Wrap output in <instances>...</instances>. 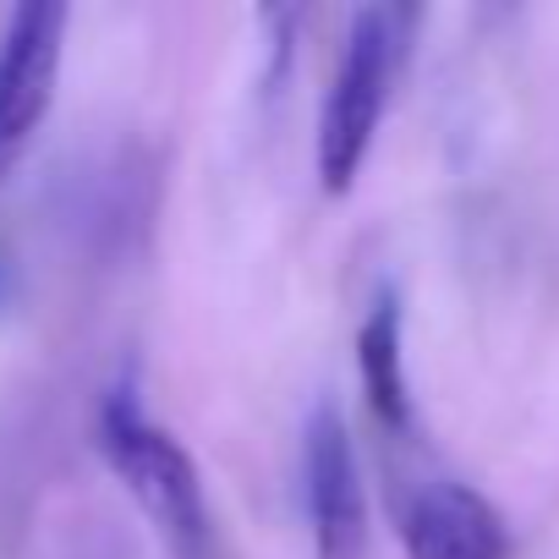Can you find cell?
Masks as SVG:
<instances>
[{
  "label": "cell",
  "mask_w": 559,
  "mask_h": 559,
  "mask_svg": "<svg viewBox=\"0 0 559 559\" xmlns=\"http://www.w3.org/2000/svg\"><path fill=\"white\" fill-rule=\"evenodd\" d=\"M99 450H105L110 472L121 477V488L148 515L154 537L176 559H225L219 521L209 510L198 461L187 455V444L170 428H159L132 401V390H116L105 401V412H99Z\"/></svg>",
  "instance_id": "6da1fadb"
},
{
  "label": "cell",
  "mask_w": 559,
  "mask_h": 559,
  "mask_svg": "<svg viewBox=\"0 0 559 559\" xmlns=\"http://www.w3.org/2000/svg\"><path fill=\"white\" fill-rule=\"evenodd\" d=\"M417 34L412 7H362L352 12L324 110H319V181L330 198H346L368 165V148L379 138L384 105L395 94V78L406 67Z\"/></svg>",
  "instance_id": "7a4b0ae2"
},
{
  "label": "cell",
  "mask_w": 559,
  "mask_h": 559,
  "mask_svg": "<svg viewBox=\"0 0 559 559\" xmlns=\"http://www.w3.org/2000/svg\"><path fill=\"white\" fill-rule=\"evenodd\" d=\"M67 28L72 12L56 0H28L7 17V34H0V176L17 165V154L56 105Z\"/></svg>",
  "instance_id": "3957f363"
},
{
  "label": "cell",
  "mask_w": 559,
  "mask_h": 559,
  "mask_svg": "<svg viewBox=\"0 0 559 559\" xmlns=\"http://www.w3.org/2000/svg\"><path fill=\"white\" fill-rule=\"evenodd\" d=\"M302 499L319 559H368V483L352 428L330 401L302 428Z\"/></svg>",
  "instance_id": "277c9868"
},
{
  "label": "cell",
  "mask_w": 559,
  "mask_h": 559,
  "mask_svg": "<svg viewBox=\"0 0 559 559\" xmlns=\"http://www.w3.org/2000/svg\"><path fill=\"white\" fill-rule=\"evenodd\" d=\"M401 548L406 559H510V526L472 483L428 477L401 499Z\"/></svg>",
  "instance_id": "5b68a950"
},
{
  "label": "cell",
  "mask_w": 559,
  "mask_h": 559,
  "mask_svg": "<svg viewBox=\"0 0 559 559\" xmlns=\"http://www.w3.org/2000/svg\"><path fill=\"white\" fill-rule=\"evenodd\" d=\"M357 379H362V401L379 417V428L406 439L412 433V379H406V319H401L395 292H384L357 324Z\"/></svg>",
  "instance_id": "8992f818"
}]
</instances>
